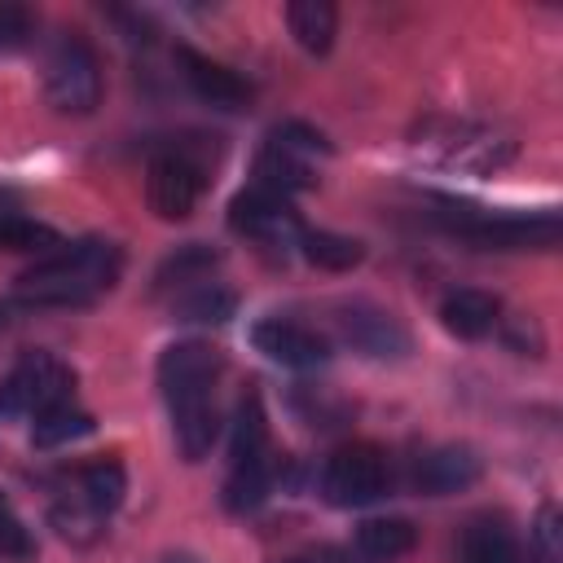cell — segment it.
<instances>
[{
	"mask_svg": "<svg viewBox=\"0 0 563 563\" xmlns=\"http://www.w3.org/2000/svg\"><path fill=\"white\" fill-rule=\"evenodd\" d=\"M119 273H123V251L114 242L84 238L31 264L18 277L13 295L35 308H75V303H92L97 295H106L119 282Z\"/></svg>",
	"mask_w": 563,
	"mask_h": 563,
	"instance_id": "6da1fadb",
	"label": "cell"
},
{
	"mask_svg": "<svg viewBox=\"0 0 563 563\" xmlns=\"http://www.w3.org/2000/svg\"><path fill=\"white\" fill-rule=\"evenodd\" d=\"M413 145L422 154H431L435 163L471 172V176H488V172L506 167L515 154V141L506 132H497L488 123H471V119H431Z\"/></svg>",
	"mask_w": 563,
	"mask_h": 563,
	"instance_id": "7a4b0ae2",
	"label": "cell"
},
{
	"mask_svg": "<svg viewBox=\"0 0 563 563\" xmlns=\"http://www.w3.org/2000/svg\"><path fill=\"white\" fill-rule=\"evenodd\" d=\"M444 224L453 233H462L466 242L484 246V251H550L559 246V216L554 211H537V216H493V211H475V207H457L444 202Z\"/></svg>",
	"mask_w": 563,
	"mask_h": 563,
	"instance_id": "3957f363",
	"label": "cell"
},
{
	"mask_svg": "<svg viewBox=\"0 0 563 563\" xmlns=\"http://www.w3.org/2000/svg\"><path fill=\"white\" fill-rule=\"evenodd\" d=\"M44 97L62 114H92L101 106V62L84 35H62L44 57Z\"/></svg>",
	"mask_w": 563,
	"mask_h": 563,
	"instance_id": "277c9868",
	"label": "cell"
},
{
	"mask_svg": "<svg viewBox=\"0 0 563 563\" xmlns=\"http://www.w3.org/2000/svg\"><path fill=\"white\" fill-rule=\"evenodd\" d=\"M387 493V457L374 444H343L321 466V497L339 510L369 506Z\"/></svg>",
	"mask_w": 563,
	"mask_h": 563,
	"instance_id": "5b68a950",
	"label": "cell"
},
{
	"mask_svg": "<svg viewBox=\"0 0 563 563\" xmlns=\"http://www.w3.org/2000/svg\"><path fill=\"white\" fill-rule=\"evenodd\" d=\"M330 145L303 128V123H286L268 136V145L260 150L255 158V180L260 189H273V194H290V189H308L312 185V158L325 154Z\"/></svg>",
	"mask_w": 563,
	"mask_h": 563,
	"instance_id": "8992f818",
	"label": "cell"
},
{
	"mask_svg": "<svg viewBox=\"0 0 563 563\" xmlns=\"http://www.w3.org/2000/svg\"><path fill=\"white\" fill-rule=\"evenodd\" d=\"M70 387H75V374L48 356V352H26L9 378L0 383V409L4 413H44L53 405H66L70 400Z\"/></svg>",
	"mask_w": 563,
	"mask_h": 563,
	"instance_id": "52a82bcc",
	"label": "cell"
},
{
	"mask_svg": "<svg viewBox=\"0 0 563 563\" xmlns=\"http://www.w3.org/2000/svg\"><path fill=\"white\" fill-rule=\"evenodd\" d=\"M202 198V172L180 154H154L145 167V202L158 220H189Z\"/></svg>",
	"mask_w": 563,
	"mask_h": 563,
	"instance_id": "ba28073f",
	"label": "cell"
},
{
	"mask_svg": "<svg viewBox=\"0 0 563 563\" xmlns=\"http://www.w3.org/2000/svg\"><path fill=\"white\" fill-rule=\"evenodd\" d=\"M339 334L369 361H400L409 356V330L387 312V308H374V303H343L339 308Z\"/></svg>",
	"mask_w": 563,
	"mask_h": 563,
	"instance_id": "9c48e42d",
	"label": "cell"
},
{
	"mask_svg": "<svg viewBox=\"0 0 563 563\" xmlns=\"http://www.w3.org/2000/svg\"><path fill=\"white\" fill-rule=\"evenodd\" d=\"M229 224L238 233L264 242V246H290L303 233L299 220H295V211H290V202L282 194H273V189H260V185L246 189V194H238L229 202Z\"/></svg>",
	"mask_w": 563,
	"mask_h": 563,
	"instance_id": "30bf717a",
	"label": "cell"
},
{
	"mask_svg": "<svg viewBox=\"0 0 563 563\" xmlns=\"http://www.w3.org/2000/svg\"><path fill=\"white\" fill-rule=\"evenodd\" d=\"M251 343H255V352H264L273 365H286V369H317V365L330 361V343L312 325L290 321V317L255 321Z\"/></svg>",
	"mask_w": 563,
	"mask_h": 563,
	"instance_id": "8fae6325",
	"label": "cell"
},
{
	"mask_svg": "<svg viewBox=\"0 0 563 563\" xmlns=\"http://www.w3.org/2000/svg\"><path fill=\"white\" fill-rule=\"evenodd\" d=\"M220 352L211 343H198V339H185V343H172L163 356H158V387H163V400L167 396H185V391H216V378H220Z\"/></svg>",
	"mask_w": 563,
	"mask_h": 563,
	"instance_id": "7c38bea8",
	"label": "cell"
},
{
	"mask_svg": "<svg viewBox=\"0 0 563 563\" xmlns=\"http://www.w3.org/2000/svg\"><path fill=\"white\" fill-rule=\"evenodd\" d=\"M167 413H172V435L185 462H202L220 435V418H216V391H185V396H167Z\"/></svg>",
	"mask_w": 563,
	"mask_h": 563,
	"instance_id": "4fadbf2b",
	"label": "cell"
},
{
	"mask_svg": "<svg viewBox=\"0 0 563 563\" xmlns=\"http://www.w3.org/2000/svg\"><path fill=\"white\" fill-rule=\"evenodd\" d=\"M176 62H180L185 84H189L202 101H211V106H220V110H242V106L251 101V84H246L238 70H229L224 62H211V57H202V53L189 48V44L176 48Z\"/></svg>",
	"mask_w": 563,
	"mask_h": 563,
	"instance_id": "5bb4252c",
	"label": "cell"
},
{
	"mask_svg": "<svg viewBox=\"0 0 563 563\" xmlns=\"http://www.w3.org/2000/svg\"><path fill=\"white\" fill-rule=\"evenodd\" d=\"M479 471H484V466H479L475 449H466V444H440V449H431V453L418 457L413 484H418V493H427V497H449V493L471 488V484L479 479Z\"/></svg>",
	"mask_w": 563,
	"mask_h": 563,
	"instance_id": "9a60e30c",
	"label": "cell"
},
{
	"mask_svg": "<svg viewBox=\"0 0 563 563\" xmlns=\"http://www.w3.org/2000/svg\"><path fill=\"white\" fill-rule=\"evenodd\" d=\"M497 317H501V303L488 290H471V286L449 290L444 303H440V321L457 339H484L497 325Z\"/></svg>",
	"mask_w": 563,
	"mask_h": 563,
	"instance_id": "2e32d148",
	"label": "cell"
},
{
	"mask_svg": "<svg viewBox=\"0 0 563 563\" xmlns=\"http://www.w3.org/2000/svg\"><path fill=\"white\" fill-rule=\"evenodd\" d=\"M123 488H128V475L119 462L101 457V462H88L75 471V501L88 506L97 519H106L119 501H123Z\"/></svg>",
	"mask_w": 563,
	"mask_h": 563,
	"instance_id": "e0dca14e",
	"label": "cell"
},
{
	"mask_svg": "<svg viewBox=\"0 0 563 563\" xmlns=\"http://www.w3.org/2000/svg\"><path fill=\"white\" fill-rule=\"evenodd\" d=\"M264 453H268V418H264V400L251 391V396H242L238 418H233L229 462L233 466H255V462H268Z\"/></svg>",
	"mask_w": 563,
	"mask_h": 563,
	"instance_id": "ac0fdd59",
	"label": "cell"
},
{
	"mask_svg": "<svg viewBox=\"0 0 563 563\" xmlns=\"http://www.w3.org/2000/svg\"><path fill=\"white\" fill-rule=\"evenodd\" d=\"M286 26L303 53H330L339 13L325 0H295V4H286Z\"/></svg>",
	"mask_w": 563,
	"mask_h": 563,
	"instance_id": "d6986e66",
	"label": "cell"
},
{
	"mask_svg": "<svg viewBox=\"0 0 563 563\" xmlns=\"http://www.w3.org/2000/svg\"><path fill=\"white\" fill-rule=\"evenodd\" d=\"M295 246L303 251L308 264H317L325 273H347L365 260V246L356 238H343V233H330V229H303Z\"/></svg>",
	"mask_w": 563,
	"mask_h": 563,
	"instance_id": "ffe728a7",
	"label": "cell"
},
{
	"mask_svg": "<svg viewBox=\"0 0 563 563\" xmlns=\"http://www.w3.org/2000/svg\"><path fill=\"white\" fill-rule=\"evenodd\" d=\"M418 545V528L409 523V519H396V515H387V519H365L361 528H356V550L365 554V559H400V554H409Z\"/></svg>",
	"mask_w": 563,
	"mask_h": 563,
	"instance_id": "44dd1931",
	"label": "cell"
},
{
	"mask_svg": "<svg viewBox=\"0 0 563 563\" xmlns=\"http://www.w3.org/2000/svg\"><path fill=\"white\" fill-rule=\"evenodd\" d=\"M457 563H519V545L501 523H471L457 545Z\"/></svg>",
	"mask_w": 563,
	"mask_h": 563,
	"instance_id": "7402d4cb",
	"label": "cell"
},
{
	"mask_svg": "<svg viewBox=\"0 0 563 563\" xmlns=\"http://www.w3.org/2000/svg\"><path fill=\"white\" fill-rule=\"evenodd\" d=\"M88 431H92V413H84V409H75L66 400V405H53V409L35 413L31 440H35V449H62L70 440H84Z\"/></svg>",
	"mask_w": 563,
	"mask_h": 563,
	"instance_id": "603a6c76",
	"label": "cell"
},
{
	"mask_svg": "<svg viewBox=\"0 0 563 563\" xmlns=\"http://www.w3.org/2000/svg\"><path fill=\"white\" fill-rule=\"evenodd\" d=\"M233 308H238V299H233L224 286L202 282V286H194V290H185V295L176 299V321H207V325H220V321L233 317Z\"/></svg>",
	"mask_w": 563,
	"mask_h": 563,
	"instance_id": "cb8c5ba5",
	"label": "cell"
},
{
	"mask_svg": "<svg viewBox=\"0 0 563 563\" xmlns=\"http://www.w3.org/2000/svg\"><path fill=\"white\" fill-rule=\"evenodd\" d=\"M268 493H273V471H268V462L233 466V475H229V484H224V506L242 515V510L264 506V501H268Z\"/></svg>",
	"mask_w": 563,
	"mask_h": 563,
	"instance_id": "d4e9b609",
	"label": "cell"
},
{
	"mask_svg": "<svg viewBox=\"0 0 563 563\" xmlns=\"http://www.w3.org/2000/svg\"><path fill=\"white\" fill-rule=\"evenodd\" d=\"M211 268H216V251L202 246V242H189V246H180L176 255L163 260V268H158L154 282L158 286H189V282H202Z\"/></svg>",
	"mask_w": 563,
	"mask_h": 563,
	"instance_id": "484cf974",
	"label": "cell"
},
{
	"mask_svg": "<svg viewBox=\"0 0 563 563\" xmlns=\"http://www.w3.org/2000/svg\"><path fill=\"white\" fill-rule=\"evenodd\" d=\"M57 246V233L31 216L18 211H0V251H44Z\"/></svg>",
	"mask_w": 563,
	"mask_h": 563,
	"instance_id": "4316f807",
	"label": "cell"
},
{
	"mask_svg": "<svg viewBox=\"0 0 563 563\" xmlns=\"http://www.w3.org/2000/svg\"><path fill=\"white\" fill-rule=\"evenodd\" d=\"M35 35V18L18 4H0V53H18L26 48Z\"/></svg>",
	"mask_w": 563,
	"mask_h": 563,
	"instance_id": "83f0119b",
	"label": "cell"
},
{
	"mask_svg": "<svg viewBox=\"0 0 563 563\" xmlns=\"http://www.w3.org/2000/svg\"><path fill=\"white\" fill-rule=\"evenodd\" d=\"M26 554H35L31 532L22 528L18 515H9V506H0V559H26Z\"/></svg>",
	"mask_w": 563,
	"mask_h": 563,
	"instance_id": "f1b7e54d",
	"label": "cell"
},
{
	"mask_svg": "<svg viewBox=\"0 0 563 563\" xmlns=\"http://www.w3.org/2000/svg\"><path fill=\"white\" fill-rule=\"evenodd\" d=\"M532 550H537V563H559V515H554V506L541 510V519L532 528Z\"/></svg>",
	"mask_w": 563,
	"mask_h": 563,
	"instance_id": "f546056e",
	"label": "cell"
},
{
	"mask_svg": "<svg viewBox=\"0 0 563 563\" xmlns=\"http://www.w3.org/2000/svg\"><path fill=\"white\" fill-rule=\"evenodd\" d=\"M282 563H343V554H334V550H312V554H290V559H282Z\"/></svg>",
	"mask_w": 563,
	"mask_h": 563,
	"instance_id": "4dcf8cb0",
	"label": "cell"
},
{
	"mask_svg": "<svg viewBox=\"0 0 563 563\" xmlns=\"http://www.w3.org/2000/svg\"><path fill=\"white\" fill-rule=\"evenodd\" d=\"M0 321H4V312H0Z\"/></svg>",
	"mask_w": 563,
	"mask_h": 563,
	"instance_id": "1f68e13d",
	"label": "cell"
},
{
	"mask_svg": "<svg viewBox=\"0 0 563 563\" xmlns=\"http://www.w3.org/2000/svg\"><path fill=\"white\" fill-rule=\"evenodd\" d=\"M0 506H4V497H0Z\"/></svg>",
	"mask_w": 563,
	"mask_h": 563,
	"instance_id": "d6a6232c",
	"label": "cell"
}]
</instances>
